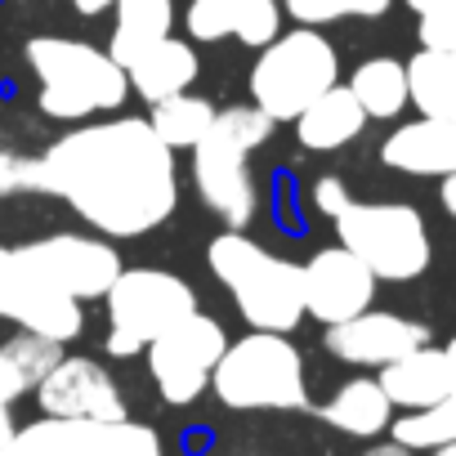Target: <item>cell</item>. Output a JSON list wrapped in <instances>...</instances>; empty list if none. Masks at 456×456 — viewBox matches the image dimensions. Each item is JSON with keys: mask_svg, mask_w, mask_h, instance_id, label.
Segmentation results:
<instances>
[{"mask_svg": "<svg viewBox=\"0 0 456 456\" xmlns=\"http://www.w3.org/2000/svg\"><path fill=\"white\" fill-rule=\"evenodd\" d=\"M300 28H327L340 19H380L394 0H282Z\"/></svg>", "mask_w": 456, "mask_h": 456, "instance_id": "cell-27", "label": "cell"}, {"mask_svg": "<svg viewBox=\"0 0 456 456\" xmlns=\"http://www.w3.org/2000/svg\"><path fill=\"white\" fill-rule=\"evenodd\" d=\"M72 5H77V14H90L94 19V14H108L117 0H72Z\"/></svg>", "mask_w": 456, "mask_h": 456, "instance_id": "cell-36", "label": "cell"}, {"mask_svg": "<svg viewBox=\"0 0 456 456\" xmlns=\"http://www.w3.org/2000/svg\"><path fill=\"white\" fill-rule=\"evenodd\" d=\"M349 201H354V197H349V188H345L340 175H318V179L309 183V206H314L318 215H327V219H336Z\"/></svg>", "mask_w": 456, "mask_h": 456, "instance_id": "cell-32", "label": "cell"}, {"mask_svg": "<svg viewBox=\"0 0 456 456\" xmlns=\"http://www.w3.org/2000/svg\"><path fill=\"white\" fill-rule=\"evenodd\" d=\"M340 86V54L318 28H291L260 50L251 68V103L278 126L296 121L314 99Z\"/></svg>", "mask_w": 456, "mask_h": 456, "instance_id": "cell-6", "label": "cell"}, {"mask_svg": "<svg viewBox=\"0 0 456 456\" xmlns=\"http://www.w3.org/2000/svg\"><path fill=\"white\" fill-rule=\"evenodd\" d=\"M438 201H443V210L456 219V175H447V179H443V188H438Z\"/></svg>", "mask_w": 456, "mask_h": 456, "instance_id": "cell-35", "label": "cell"}, {"mask_svg": "<svg viewBox=\"0 0 456 456\" xmlns=\"http://www.w3.org/2000/svg\"><path fill=\"white\" fill-rule=\"evenodd\" d=\"M148 126L157 130V139H161L170 152H192V148L206 139V130L215 126V103H206V99H197V94L183 90V94H175V99L152 103Z\"/></svg>", "mask_w": 456, "mask_h": 456, "instance_id": "cell-24", "label": "cell"}, {"mask_svg": "<svg viewBox=\"0 0 456 456\" xmlns=\"http://www.w3.org/2000/svg\"><path fill=\"white\" fill-rule=\"evenodd\" d=\"M407 10L420 19V50H456V0H407Z\"/></svg>", "mask_w": 456, "mask_h": 456, "instance_id": "cell-30", "label": "cell"}, {"mask_svg": "<svg viewBox=\"0 0 456 456\" xmlns=\"http://www.w3.org/2000/svg\"><path fill=\"white\" fill-rule=\"evenodd\" d=\"M407 86L420 117L456 126V50H420L407 63Z\"/></svg>", "mask_w": 456, "mask_h": 456, "instance_id": "cell-22", "label": "cell"}, {"mask_svg": "<svg viewBox=\"0 0 456 456\" xmlns=\"http://www.w3.org/2000/svg\"><path fill=\"white\" fill-rule=\"evenodd\" d=\"M0 358L14 367V376L28 385V394H37V385L63 362V345L45 340L37 331H19V336H10L5 345H0Z\"/></svg>", "mask_w": 456, "mask_h": 456, "instance_id": "cell-26", "label": "cell"}, {"mask_svg": "<svg viewBox=\"0 0 456 456\" xmlns=\"http://www.w3.org/2000/svg\"><path fill=\"white\" fill-rule=\"evenodd\" d=\"M362 130H367V112L358 108L349 86H331L322 99H314L296 117V139L309 152H336V148L354 143Z\"/></svg>", "mask_w": 456, "mask_h": 456, "instance_id": "cell-20", "label": "cell"}, {"mask_svg": "<svg viewBox=\"0 0 456 456\" xmlns=\"http://www.w3.org/2000/svg\"><path fill=\"white\" fill-rule=\"evenodd\" d=\"M59 291H68L72 300H103L112 291V282L121 278V256L112 247V238H86V233H50L37 238L28 247H19Z\"/></svg>", "mask_w": 456, "mask_h": 456, "instance_id": "cell-12", "label": "cell"}, {"mask_svg": "<svg viewBox=\"0 0 456 456\" xmlns=\"http://www.w3.org/2000/svg\"><path fill=\"white\" fill-rule=\"evenodd\" d=\"M331 224L340 247L354 251L376 282H411L429 269V228L407 201H349Z\"/></svg>", "mask_w": 456, "mask_h": 456, "instance_id": "cell-7", "label": "cell"}, {"mask_svg": "<svg viewBox=\"0 0 456 456\" xmlns=\"http://www.w3.org/2000/svg\"><path fill=\"white\" fill-rule=\"evenodd\" d=\"M282 37V0H238V23H233V41L265 50Z\"/></svg>", "mask_w": 456, "mask_h": 456, "instance_id": "cell-28", "label": "cell"}, {"mask_svg": "<svg viewBox=\"0 0 456 456\" xmlns=\"http://www.w3.org/2000/svg\"><path fill=\"white\" fill-rule=\"evenodd\" d=\"M14 192H41V161L0 152V197H14Z\"/></svg>", "mask_w": 456, "mask_h": 456, "instance_id": "cell-31", "label": "cell"}, {"mask_svg": "<svg viewBox=\"0 0 456 456\" xmlns=\"http://www.w3.org/2000/svg\"><path fill=\"white\" fill-rule=\"evenodd\" d=\"M389 438L403 443L407 452H434V447L456 443V394H447V398L434 403V407H420V411H403V416H394Z\"/></svg>", "mask_w": 456, "mask_h": 456, "instance_id": "cell-25", "label": "cell"}, {"mask_svg": "<svg viewBox=\"0 0 456 456\" xmlns=\"http://www.w3.org/2000/svg\"><path fill=\"white\" fill-rule=\"evenodd\" d=\"M23 54L41 86L37 108L54 121H86L94 112H117L130 99L126 68L90 41L32 37Z\"/></svg>", "mask_w": 456, "mask_h": 456, "instance_id": "cell-3", "label": "cell"}, {"mask_svg": "<svg viewBox=\"0 0 456 456\" xmlns=\"http://www.w3.org/2000/svg\"><path fill=\"white\" fill-rule=\"evenodd\" d=\"M327 354L340 358L345 367H389L398 358H407L411 349L429 345V331L425 322H411L403 314H385V309H367L349 322H336L327 327L322 336Z\"/></svg>", "mask_w": 456, "mask_h": 456, "instance_id": "cell-15", "label": "cell"}, {"mask_svg": "<svg viewBox=\"0 0 456 456\" xmlns=\"http://www.w3.org/2000/svg\"><path fill=\"white\" fill-rule=\"evenodd\" d=\"M37 407L41 416H63V420H126L130 416L117 376L103 362L72 358V354H63V362L37 385Z\"/></svg>", "mask_w": 456, "mask_h": 456, "instance_id": "cell-14", "label": "cell"}, {"mask_svg": "<svg viewBox=\"0 0 456 456\" xmlns=\"http://www.w3.org/2000/svg\"><path fill=\"white\" fill-rule=\"evenodd\" d=\"M206 265L224 282V291L233 296V305L251 322V331L291 336L305 322V278H300V265L265 251L256 238L242 233V228H228V233L210 238Z\"/></svg>", "mask_w": 456, "mask_h": 456, "instance_id": "cell-2", "label": "cell"}, {"mask_svg": "<svg viewBox=\"0 0 456 456\" xmlns=\"http://www.w3.org/2000/svg\"><path fill=\"white\" fill-rule=\"evenodd\" d=\"M19 398H28V385L14 376V367H10L5 358H0V403H5V407H14Z\"/></svg>", "mask_w": 456, "mask_h": 456, "instance_id": "cell-33", "label": "cell"}, {"mask_svg": "<svg viewBox=\"0 0 456 456\" xmlns=\"http://www.w3.org/2000/svg\"><path fill=\"white\" fill-rule=\"evenodd\" d=\"M233 23H238V0H188V14H183V28L192 41H228L233 37Z\"/></svg>", "mask_w": 456, "mask_h": 456, "instance_id": "cell-29", "label": "cell"}, {"mask_svg": "<svg viewBox=\"0 0 456 456\" xmlns=\"http://www.w3.org/2000/svg\"><path fill=\"white\" fill-rule=\"evenodd\" d=\"M0 318H10L23 331H37L45 340H59V345L86 331L81 300L59 291L19 247H0Z\"/></svg>", "mask_w": 456, "mask_h": 456, "instance_id": "cell-11", "label": "cell"}, {"mask_svg": "<svg viewBox=\"0 0 456 456\" xmlns=\"http://www.w3.org/2000/svg\"><path fill=\"white\" fill-rule=\"evenodd\" d=\"M161 434L143 420H63L37 416L19 425L0 456H161Z\"/></svg>", "mask_w": 456, "mask_h": 456, "instance_id": "cell-9", "label": "cell"}, {"mask_svg": "<svg viewBox=\"0 0 456 456\" xmlns=\"http://www.w3.org/2000/svg\"><path fill=\"white\" fill-rule=\"evenodd\" d=\"M112 10H117V28H112L108 54L121 68H130L143 50L166 41L175 28V0H117Z\"/></svg>", "mask_w": 456, "mask_h": 456, "instance_id": "cell-21", "label": "cell"}, {"mask_svg": "<svg viewBox=\"0 0 456 456\" xmlns=\"http://www.w3.org/2000/svg\"><path fill=\"white\" fill-rule=\"evenodd\" d=\"M14 429H19V425H14V407H5V403H0V443H5Z\"/></svg>", "mask_w": 456, "mask_h": 456, "instance_id": "cell-37", "label": "cell"}, {"mask_svg": "<svg viewBox=\"0 0 456 456\" xmlns=\"http://www.w3.org/2000/svg\"><path fill=\"white\" fill-rule=\"evenodd\" d=\"M41 192L63 197L103 238H143L179 201L175 152L143 117L86 121L45 148Z\"/></svg>", "mask_w": 456, "mask_h": 456, "instance_id": "cell-1", "label": "cell"}, {"mask_svg": "<svg viewBox=\"0 0 456 456\" xmlns=\"http://www.w3.org/2000/svg\"><path fill=\"white\" fill-rule=\"evenodd\" d=\"M443 354H447V367H452V394H456V336L443 345Z\"/></svg>", "mask_w": 456, "mask_h": 456, "instance_id": "cell-38", "label": "cell"}, {"mask_svg": "<svg viewBox=\"0 0 456 456\" xmlns=\"http://www.w3.org/2000/svg\"><path fill=\"white\" fill-rule=\"evenodd\" d=\"M273 121L256 103L219 108L206 139L192 148V183L206 210H215L228 228H242L256 215V188L247 175V157L265 148Z\"/></svg>", "mask_w": 456, "mask_h": 456, "instance_id": "cell-4", "label": "cell"}, {"mask_svg": "<svg viewBox=\"0 0 456 456\" xmlns=\"http://www.w3.org/2000/svg\"><path fill=\"white\" fill-rule=\"evenodd\" d=\"M224 349H228L224 322H215L210 314L197 309L179 327L157 336L143 354H148V376H152L157 394L170 407H188V403H197L210 389V376H215Z\"/></svg>", "mask_w": 456, "mask_h": 456, "instance_id": "cell-10", "label": "cell"}, {"mask_svg": "<svg viewBox=\"0 0 456 456\" xmlns=\"http://www.w3.org/2000/svg\"><path fill=\"white\" fill-rule=\"evenodd\" d=\"M197 72H201V63H197V50L188 45V41H179V37H166V41H157L152 50H143L130 68H126V77H130V90L152 108V103H161V99H175V94H183L192 81H197Z\"/></svg>", "mask_w": 456, "mask_h": 456, "instance_id": "cell-18", "label": "cell"}, {"mask_svg": "<svg viewBox=\"0 0 456 456\" xmlns=\"http://www.w3.org/2000/svg\"><path fill=\"white\" fill-rule=\"evenodd\" d=\"M429 456H456V443H447V447H434Z\"/></svg>", "mask_w": 456, "mask_h": 456, "instance_id": "cell-39", "label": "cell"}, {"mask_svg": "<svg viewBox=\"0 0 456 456\" xmlns=\"http://www.w3.org/2000/svg\"><path fill=\"white\" fill-rule=\"evenodd\" d=\"M349 90L358 99V108L367 112V121H394L407 103H411V86H407V63L398 59H367L354 68Z\"/></svg>", "mask_w": 456, "mask_h": 456, "instance_id": "cell-23", "label": "cell"}, {"mask_svg": "<svg viewBox=\"0 0 456 456\" xmlns=\"http://www.w3.org/2000/svg\"><path fill=\"white\" fill-rule=\"evenodd\" d=\"M358 456H416V452H407L403 443L385 438V443H371V447H367V452H358Z\"/></svg>", "mask_w": 456, "mask_h": 456, "instance_id": "cell-34", "label": "cell"}, {"mask_svg": "<svg viewBox=\"0 0 456 456\" xmlns=\"http://www.w3.org/2000/svg\"><path fill=\"white\" fill-rule=\"evenodd\" d=\"M108 300V358H134L157 336L179 327L188 314H197V296L179 273L166 269H121Z\"/></svg>", "mask_w": 456, "mask_h": 456, "instance_id": "cell-8", "label": "cell"}, {"mask_svg": "<svg viewBox=\"0 0 456 456\" xmlns=\"http://www.w3.org/2000/svg\"><path fill=\"white\" fill-rule=\"evenodd\" d=\"M380 389L389 394L394 411H420V407H434L452 394V367H447V354L434 349V345H420L411 349L407 358L380 367Z\"/></svg>", "mask_w": 456, "mask_h": 456, "instance_id": "cell-17", "label": "cell"}, {"mask_svg": "<svg viewBox=\"0 0 456 456\" xmlns=\"http://www.w3.org/2000/svg\"><path fill=\"white\" fill-rule=\"evenodd\" d=\"M300 278H305V314L327 327L367 314L376 300V273L340 242L327 251H314L300 265Z\"/></svg>", "mask_w": 456, "mask_h": 456, "instance_id": "cell-13", "label": "cell"}, {"mask_svg": "<svg viewBox=\"0 0 456 456\" xmlns=\"http://www.w3.org/2000/svg\"><path fill=\"white\" fill-rule=\"evenodd\" d=\"M380 161L398 175H420V179H447L456 175V126L452 121H407L380 143Z\"/></svg>", "mask_w": 456, "mask_h": 456, "instance_id": "cell-16", "label": "cell"}, {"mask_svg": "<svg viewBox=\"0 0 456 456\" xmlns=\"http://www.w3.org/2000/svg\"><path fill=\"white\" fill-rule=\"evenodd\" d=\"M318 416H322L331 429L371 443V438L389 434V425H394V403H389V394L380 389L376 376H354V380H345V385L318 407Z\"/></svg>", "mask_w": 456, "mask_h": 456, "instance_id": "cell-19", "label": "cell"}, {"mask_svg": "<svg viewBox=\"0 0 456 456\" xmlns=\"http://www.w3.org/2000/svg\"><path fill=\"white\" fill-rule=\"evenodd\" d=\"M210 389L228 411H305V354L278 331H247L242 340H228Z\"/></svg>", "mask_w": 456, "mask_h": 456, "instance_id": "cell-5", "label": "cell"}]
</instances>
